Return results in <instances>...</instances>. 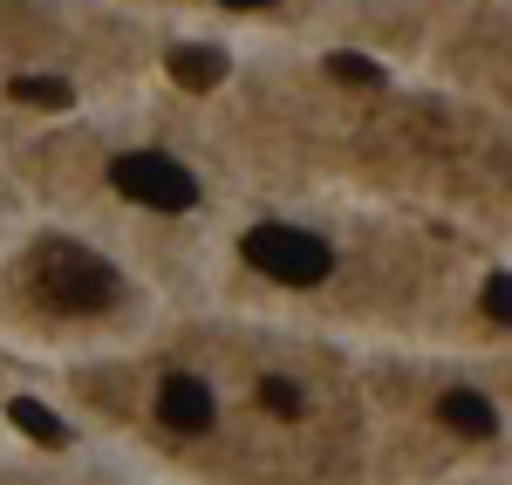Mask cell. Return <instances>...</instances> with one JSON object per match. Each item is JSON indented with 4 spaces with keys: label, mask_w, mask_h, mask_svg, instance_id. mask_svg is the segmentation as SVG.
I'll return each instance as SVG.
<instances>
[{
    "label": "cell",
    "mask_w": 512,
    "mask_h": 485,
    "mask_svg": "<svg viewBox=\"0 0 512 485\" xmlns=\"http://www.w3.org/2000/svg\"><path fill=\"white\" fill-rule=\"evenodd\" d=\"M239 253L267 274V281H287V287H315L335 274V253L315 240V233H294V226H253Z\"/></svg>",
    "instance_id": "cell-1"
},
{
    "label": "cell",
    "mask_w": 512,
    "mask_h": 485,
    "mask_svg": "<svg viewBox=\"0 0 512 485\" xmlns=\"http://www.w3.org/2000/svg\"><path fill=\"white\" fill-rule=\"evenodd\" d=\"M110 185L123 199L151 205V212H192L198 205V178L178 158H164V151H123L110 164Z\"/></svg>",
    "instance_id": "cell-2"
},
{
    "label": "cell",
    "mask_w": 512,
    "mask_h": 485,
    "mask_svg": "<svg viewBox=\"0 0 512 485\" xmlns=\"http://www.w3.org/2000/svg\"><path fill=\"white\" fill-rule=\"evenodd\" d=\"M41 294H48L55 308H69V315H96L103 301H117V274H110V260H96V253L48 246V253H41Z\"/></svg>",
    "instance_id": "cell-3"
},
{
    "label": "cell",
    "mask_w": 512,
    "mask_h": 485,
    "mask_svg": "<svg viewBox=\"0 0 512 485\" xmlns=\"http://www.w3.org/2000/svg\"><path fill=\"white\" fill-rule=\"evenodd\" d=\"M158 417L171 424V431H212L219 424V404H212V383H198L192 369H171L158 383Z\"/></svg>",
    "instance_id": "cell-4"
},
{
    "label": "cell",
    "mask_w": 512,
    "mask_h": 485,
    "mask_svg": "<svg viewBox=\"0 0 512 485\" xmlns=\"http://www.w3.org/2000/svg\"><path fill=\"white\" fill-rule=\"evenodd\" d=\"M171 76L185 82V89H212V82H226V48L178 41V48H171Z\"/></svg>",
    "instance_id": "cell-5"
},
{
    "label": "cell",
    "mask_w": 512,
    "mask_h": 485,
    "mask_svg": "<svg viewBox=\"0 0 512 485\" xmlns=\"http://www.w3.org/2000/svg\"><path fill=\"white\" fill-rule=\"evenodd\" d=\"M437 417H444L458 438H492V431H499V410L485 404L478 390H451V397L437 404Z\"/></svg>",
    "instance_id": "cell-6"
},
{
    "label": "cell",
    "mask_w": 512,
    "mask_h": 485,
    "mask_svg": "<svg viewBox=\"0 0 512 485\" xmlns=\"http://www.w3.org/2000/svg\"><path fill=\"white\" fill-rule=\"evenodd\" d=\"M7 417H14L35 445H69V424H62L48 404H35V397H14V404H7Z\"/></svg>",
    "instance_id": "cell-7"
},
{
    "label": "cell",
    "mask_w": 512,
    "mask_h": 485,
    "mask_svg": "<svg viewBox=\"0 0 512 485\" xmlns=\"http://www.w3.org/2000/svg\"><path fill=\"white\" fill-rule=\"evenodd\" d=\"M7 96H21V103H35V110H69V103H76V89L62 76H14Z\"/></svg>",
    "instance_id": "cell-8"
},
{
    "label": "cell",
    "mask_w": 512,
    "mask_h": 485,
    "mask_svg": "<svg viewBox=\"0 0 512 485\" xmlns=\"http://www.w3.org/2000/svg\"><path fill=\"white\" fill-rule=\"evenodd\" d=\"M328 76L349 82V89H383V69H376L369 55H349V48H342V55H328Z\"/></svg>",
    "instance_id": "cell-9"
},
{
    "label": "cell",
    "mask_w": 512,
    "mask_h": 485,
    "mask_svg": "<svg viewBox=\"0 0 512 485\" xmlns=\"http://www.w3.org/2000/svg\"><path fill=\"white\" fill-rule=\"evenodd\" d=\"M260 404L280 410V417H301V390H294L287 376H267V383H260Z\"/></svg>",
    "instance_id": "cell-10"
},
{
    "label": "cell",
    "mask_w": 512,
    "mask_h": 485,
    "mask_svg": "<svg viewBox=\"0 0 512 485\" xmlns=\"http://www.w3.org/2000/svg\"><path fill=\"white\" fill-rule=\"evenodd\" d=\"M485 315H492V322H512V281H506V274L485 281Z\"/></svg>",
    "instance_id": "cell-11"
},
{
    "label": "cell",
    "mask_w": 512,
    "mask_h": 485,
    "mask_svg": "<svg viewBox=\"0 0 512 485\" xmlns=\"http://www.w3.org/2000/svg\"><path fill=\"white\" fill-rule=\"evenodd\" d=\"M226 7H267V0H226Z\"/></svg>",
    "instance_id": "cell-12"
}]
</instances>
